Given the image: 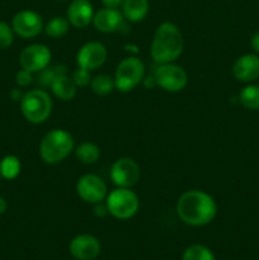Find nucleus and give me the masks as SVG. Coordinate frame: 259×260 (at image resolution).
Masks as SVG:
<instances>
[{
    "label": "nucleus",
    "instance_id": "f704fd0d",
    "mask_svg": "<svg viewBox=\"0 0 259 260\" xmlns=\"http://www.w3.org/2000/svg\"><path fill=\"white\" fill-rule=\"evenodd\" d=\"M124 48H126L127 52H130V51H131V52H135V53L139 52V50H137V47L135 45H126L124 46Z\"/></svg>",
    "mask_w": 259,
    "mask_h": 260
},
{
    "label": "nucleus",
    "instance_id": "1a4fd4ad",
    "mask_svg": "<svg viewBox=\"0 0 259 260\" xmlns=\"http://www.w3.org/2000/svg\"><path fill=\"white\" fill-rule=\"evenodd\" d=\"M76 193L84 202L96 205L106 200L108 189L106 182L101 177L95 174H85L79 178L76 183Z\"/></svg>",
    "mask_w": 259,
    "mask_h": 260
},
{
    "label": "nucleus",
    "instance_id": "ddd939ff",
    "mask_svg": "<svg viewBox=\"0 0 259 260\" xmlns=\"http://www.w3.org/2000/svg\"><path fill=\"white\" fill-rule=\"evenodd\" d=\"M69 250L78 260H94L101 254V243L90 234H81L70 241Z\"/></svg>",
    "mask_w": 259,
    "mask_h": 260
},
{
    "label": "nucleus",
    "instance_id": "7c9ffc66",
    "mask_svg": "<svg viewBox=\"0 0 259 260\" xmlns=\"http://www.w3.org/2000/svg\"><path fill=\"white\" fill-rule=\"evenodd\" d=\"M142 84H144L145 88H147V89H154L155 86H157L156 85V80H155L154 75L145 76V78L142 79Z\"/></svg>",
    "mask_w": 259,
    "mask_h": 260
},
{
    "label": "nucleus",
    "instance_id": "2eb2a0df",
    "mask_svg": "<svg viewBox=\"0 0 259 260\" xmlns=\"http://www.w3.org/2000/svg\"><path fill=\"white\" fill-rule=\"evenodd\" d=\"M233 75L241 83H251L259 78V57L255 53H245L235 61Z\"/></svg>",
    "mask_w": 259,
    "mask_h": 260
},
{
    "label": "nucleus",
    "instance_id": "412c9836",
    "mask_svg": "<svg viewBox=\"0 0 259 260\" xmlns=\"http://www.w3.org/2000/svg\"><path fill=\"white\" fill-rule=\"evenodd\" d=\"M89 85H90L91 91L94 94L101 96L108 95L116 88V85H114V79L111 78L109 75H106V74H99V75L91 78V81Z\"/></svg>",
    "mask_w": 259,
    "mask_h": 260
},
{
    "label": "nucleus",
    "instance_id": "f03ea898",
    "mask_svg": "<svg viewBox=\"0 0 259 260\" xmlns=\"http://www.w3.org/2000/svg\"><path fill=\"white\" fill-rule=\"evenodd\" d=\"M184 41L179 28L172 22H164L156 28L152 38L150 53L155 62H174L183 52Z\"/></svg>",
    "mask_w": 259,
    "mask_h": 260
},
{
    "label": "nucleus",
    "instance_id": "f257e3e1",
    "mask_svg": "<svg viewBox=\"0 0 259 260\" xmlns=\"http://www.w3.org/2000/svg\"><path fill=\"white\" fill-rule=\"evenodd\" d=\"M177 215L189 226H205L213 221L217 213V205L211 194L205 190H187L177 202Z\"/></svg>",
    "mask_w": 259,
    "mask_h": 260
},
{
    "label": "nucleus",
    "instance_id": "aec40b11",
    "mask_svg": "<svg viewBox=\"0 0 259 260\" xmlns=\"http://www.w3.org/2000/svg\"><path fill=\"white\" fill-rule=\"evenodd\" d=\"M239 101L246 109L259 111V85L250 84L241 89L239 94Z\"/></svg>",
    "mask_w": 259,
    "mask_h": 260
},
{
    "label": "nucleus",
    "instance_id": "e433bc0d",
    "mask_svg": "<svg viewBox=\"0 0 259 260\" xmlns=\"http://www.w3.org/2000/svg\"><path fill=\"white\" fill-rule=\"evenodd\" d=\"M60 2H62V0H60Z\"/></svg>",
    "mask_w": 259,
    "mask_h": 260
},
{
    "label": "nucleus",
    "instance_id": "f3484780",
    "mask_svg": "<svg viewBox=\"0 0 259 260\" xmlns=\"http://www.w3.org/2000/svg\"><path fill=\"white\" fill-rule=\"evenodd\" d=\"M149 0H123L122 3V14L128 22L137 23L146 18L149 13Z\"/></svg>",
    "mask_w": 259,
    "mask_h": 260
},
{
    "label": "nucleus",
    "instance_id": "c85d7f7f",
    "mask_svg": "<svg viewBox=\"0 0 259 260\" xmlns=\"http://www.w3.org/2000/svg\"><path fill=\"white\" fill-rule=\"evenodd\" d=\"M108 213V207H107L106 203H96L95 207H94V215H95L96 217H104V216H107Z\"/></svg>",
    "mask_w": 259,
    "mask_h": 260
},
{
    "label": "nucleus",
    "instance_id": "6ab92c4d",
    "mask_svg": "<svg viewBox=\"0 0 259 260\" xmlns=\"http://www.w3.org/2000/svg\"><path fill=\"white\" fill-rule=\"evenodd\" d=\"M76 159L85 165L95 164L101 157V149L94 142H81L78 147L74 149Z\"/></svg>",
    "mask_w": 259,
    "mask_h": 260
},
{
    "label": "nucleus",
    "instance_id": "2f4dec72",
    "mask_svg": "<svg viewBox=\"0 0 259 260\" xmlns=\"http://www.w3.org/2000/svg\"><path fill=\"white\" fill-rule=\"evenodd\" d=\"M10 95V99H12L13 102H20L22 101L23 95H24V93H22V90L20 89H12L9 93Z\"/></svg>",
    "mask_w": 259,
    "mask_h": 260
},
{
    "label": "nucleus",
    "instance_id": "20e7f679",
    "mask_svg": "<svg viewBox=\"0 0 259 260\" xmlns=\"http://www.w3.org/2000/svg\"><path fill=\"white\" fill-rule=\"evenodd\" d=\"M20 111L24 118L33 124H41L48 119L52 112V99L43 89H33L23 95Z\"/></svg>",
    "mask_w": 259,
    "mask_h": 260
},
{
    "label": "nucleus",
    "instance_id": "5701e85b",
    "mask_svg": "<svg viewBox=\"0 0 259 260\" xmlns=\"http://www.w3.org/2000/svg\"><path fill=\"white\" fill-rule=\"evenodd\" d=\"M70 23L68 18L63 17H53L52 19L48 20L47 24L45 25L43 30L46 35L51 38H61L68 33Z\"/></svg>",
    "mask_w": 259,
    "mask_h": 260
},
{
    "label": "nucleus",
    "instance_id": "cd10ccee",
    "mask_svg": "<svg viewBox=\"0 0 259 260\" xmlns=\"http://www.w3.org/2000/svg\"><path fill=\"white\" fill-rule=\"evenodd\" d=\"M33 81V73L25 70V69H20L17 74H15V83L19 86H28L32 84Z\"/></svg>",
    "mask_w": 259,
    "mask_h": 260
},
{
    "label": "nucleus",
    "instance_id": "393cba45",
    "mask_svg": "<svg viewBox=\"0 0 259 260\" xmlns=\"http://www.w3.org/2000/svg\"><path fill=\"white\" fill-rule=\"evenodd\" d=\"M40 74V78H38V83L41 86L46 88V86H51L52 81L55 80L57 76L65 75L68 74L66 71V66L63 65H55V66H47L43 70L38 71Z\"/></svg>",
    "mask_w": 259,
    "mask_h": 260
},
{
    "label": "nucleus",
    "instance_id": "a878e982",
    "mask_svg": "<svg viewBox=\"0 0 259 260\" xmlns=\"http://www.w3.org/2000/svg\"><path fill=\"white\" fill-rule=\"evenodd\" d=\"M14 41V30L7 22L0 20V50H5L12 46Z\"/></svg>",
    "mask_w": 259,
    "mask_h": 260
},
{
    "label": "nucleus",
    "instance_id": "bb28decb",
    "mask_svg": "<svg viewBox=\"0 0 259 260\" xmlns=\"http://www.w3.org/2000/svg\"><path fill=\"white\" fill-rule=\"evenodd\" d=\"M71 78H73L74 83L76 84L78 88H85V86H88L91 81L90 71L83 68L76 69L73 73V76H71Z\"/></svg>",
    "mask_w": 259,
    "mask_h": 260
},
{
    "label": "nucleus",
    "instance_id": "4be33fe9",
    "mask_svg": "<svg viewBox=\"0 0 259 260\" xmlns=\"http://www.w3.org/2000/svg\"><path fill=\"white\" fill-rule=\"evenodd\" d=\"M20 169H22L20 160L14 155H8L0 161V175L7 180L15 179L19 175Z\"/></svg>",
    "mask_w": 259,
    "mask_h": 260
},
{
    "label": "nucleus",
    "instance_id": "39448f33",
    "mask_svg": "<svg viewBox=\"0 0 259 260\" xmlns=\"http://www.w3.org/2000/svg\"><path fill=\"white\" fill-rule=\"evenodd\" d=\"M106 205L108 212L118 220L134 217L140 207V200L131 188H118L107 194Z\"/></svg>",
    "mask_w": 259,
    "mask_h": 260
},
{
    "label": "nucleus",
    "instance_id": "9b49d317",
    "mask_svg": "<svg viewBox=\"0 0 259 260\" xmlns=\"http://www.w3.org/2000/svg\"><path fill=\"white\" fill-rule=\"evenodd\" d=\"M12 28L22 38H33L43 30V19L37 12L20 10L13 17Z\"/></svg>",
    "mask_w": 259,
    "mask_h": 260
},
{
    "label": "nucleus",
    "instance_id": "4468645a",
    "mask_svg": "<svg viewBox=\"0 0 259 260\" xmlns=\"http://www.w3.org/2000/svg\"><path fill=\"white\" fill-rule=\"evenodd\" d=\"M93 24L96 30L102 33L118 32L124 25V17L118 9L103 8L94 13Z\"/></svg>",
    "mask_w": 259,
    "mask_h": 260
},
{
    "label": "nucleus",
    "instance_id": "c9c22d12",
    "mask_svg": "<svg viewBox=\"0 0 259 260\" xmlns=\"http://www.w3.org/2000/svg\"><path fill=\"white\" fill-rule=\"evenodd\" d=\"M0 179H2V175H0Z\"/></svg>",
    "mask_w": 259,
    "mask_h": 260
},
{
    "label": "nucleus",
    "instance_id": "72a5a7b5",
    "mask_svg": "<svg viewBox=\"0 0 259 260\" xmlns=\"http://www.w3.org/2000/svg\"><path fill=\"white\" fill-rule=\"evenodd\" d=\"M7 210H8L7 201H5L4 197H2V196H0V215H3V213L7 212Z\"/></svg>",
    "mask_w": 259,
    "mask_h": 260
},
{
    "label": "nucleus",
    "instance_id": "b1692460",
    "mask_svg": "<svg viewBox=\"0 0 259 260\" xmlns=\"http://www.w3.org/2000/svg\"><path fill=\"white\" fill-rule=\"evenodd\" d=\"M182 260H216L212 251L205 245L195 244L187 248L183 253Z\"/></svg>",
    "mask_w": 259,
    "mask_h": 260
},
{
    "label": "nucleus",
    "instance_id": "9d476101",
    "mask_svg": "<svg viewBox=\"0 0 259 260\" xmlns=\"http://www.w3.org/2000/svg\"><path fill=\"white\" fill-rule=\"evenodd\" d=\"M51 56L52 55H51L50 48L46 45H42V43L29 45L20 52V68L30 73H38L50 65Z\"/></svg>",
    "mask_w": 259,
    "mask_h": 260
},
{
    "label": "nucleus",
    "instance_id": "dca6fc26",
    "mask_svg": "<svg viewBox=\"0 0 259 260\" xmlns=\"http://www.w3.org/2000/svg\"><path fill=\"white\" fill-rule=\"evenodd\" d=\"M66 14L71 25L76 28H85L93 22V5L89 0H73Z\"/></svg>",
    "mask_w": 259,
    "mask_h": 260
},
{
    "label": "nucleus",
    "instance_id": "7ed1b4c3",
    "mask_svg": "<svg viewBox=\"0 0 259 260\" xmlns=\"http://www.w3.org/2000/svg\"><path fill=\"white\" fill-rule=\"evenodd\" d=\"M74 149L75 142L71 134L65 129L53 128L41 140L40 155L46 164L55 165L65 160Z\"/></svg>",
    "mask_w": 259,
    "mask_h": 260
},
{
    "label": "nucleus",
    "instance_id": "a211bd4d",
    "mask_svg": "<svg viewBox=\"0 0 259 260\" xmlns=\"http://www.w3.org/2000/svg\"><path fill=\"white\" fill-rule=\"evenodd\" d=\"M51 90L52 93L57 96L58 99L63 102H68L74 99V96L76 95V90H78V86L74 83L73 78L65 74V75L57 76L55 80L51 84Z\"/></svg>",
    "mask_w": 259,
    "mask_h": 260
},
{
    "label": "nucleus",
    "instance_id": "6e6552de",
    "mask_svg": "<svg viewBox=\"0 0 259 260\" xmlns=\"http://www.w3.org/2000/svg\"><path fill=\"white\" fill-rule=\"evenodd\" d=\"M109 177L112 183L118 188H132L140 180L141 170L131 157H119L112 165Z\"/></svg>",
    "mask_w": 259,
    "mask_h": 260
},
{
    "label": "nucleus",
    "instance_id": "0eeeda50",
    "mask_svg": "<svg viewBox=\"0 0 259 260\" xmlns=\"http://www.w3.org/2000/svg\"><path fill=\"white\" fill-rule=\"evenodd\" d=\"M154 78L156 85L169 93L182 91L188 84V75L184 69L173 62L160 63L155 70Z\"/></svg>",
    "mask_w": 259,
    "mask_h": 260
},
{
    "label": "nucleus",
    "instance_id": "c756f323",
    "mask_svg": "<svg viewBox=\"0 0 259 260\" xmlns=\"http://www.w3.org/2000/svg\"><path fill=\"white\" fill-rule=\"evenodd\" d=\"M122 3L123 0H102L104 8H111V9H117L118 7H121Z\"/></svg>",
    "mask_w": 259,
    "mask_h": 260
},
{
    "label": "nucleus",
    "instance_id": "473e14b6",
    "mask_svg": "<svg viewBox=\"0 0 259 260\" xmlns=\"http://www.w3.org/2000/svg\"><path fill=\"white\" fill-rule=\"evenodd\" d=\"M250 46H251V48H253L254 52L259 53V32L254 33V35L251 36Z\"/></svg>",
    "mask_w": 259,
    "mask_h": 260
},
{
    "label": "nucleus",
    "instance_id": "423d86ee",
    "mask_svg": "<svg viewBox=\"0 0 259 260\" xmlns=\"http://www.w3.org/2000/svg\"><path fill=\"white\" fill-rule=\"evenodd\" d=\"M145 78V65L139 57L130 56L118 63L114 73V85L117 90L128 93L142 83Z\"/></svg>",
    "mask_w": 259,
    "mask_h": 260
},
{
    "label": "nucleus",
    "instance_id": "f8f14e48",
    "mask_svg": "<svg viewBox=\"0 0 259 260\" xmlns=\"http://www.w3.org/2000/svg\"><path fill=\"white\" fill-rule=\"evenodd\" d=\"M107 56H108V52H107L106 46L94 41V42H88L81 46L76 55V63L79 68L91 71L101 68L106 62Z\"/></svg>",
    "mask_w": 259,
    "mask_h": 260
}]
</instances>
